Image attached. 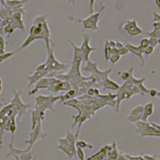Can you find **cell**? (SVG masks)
<instances>
[{
    "label": "cell",
    "instance_id": "cell-1",
    "mask_svg": "<svg viewBox=\"0 0 160 160\" xmlns=\"http://www.w3.org/2000/svg\"><path fill=\"white\" fill-rule=\"evenodd\" d=\"M37 39H42L45 41L47 51L51 48V44L53 46L55 45L51 39L50 29L48 26L47 16L46 15L38 16L33 19V23L29 29L28 36L18 49L17 51H21Z\"/></svg>",
    "mask_w": 160,
    "mask_h": 160
},
{
    "label": "cell",
    "instance_id": "cell-2",
    "mask_svg": "<svg viewBox=\"0 0 160 160\" xmlns=\"http://www.w3.org/2000/svg\"><path fill=\"white\" fill-rule=\"evenodd\" d=\"M76 140L75 134L68 131L65 138L58 139V148L64 152L69 158H74L76 156Z\"/></svg>",
    "mask_w": 160,
    "mask_h": 160
},
{
    "label": "cell",
    "instance_id": "cell-3",
    "mask_svg": "<svg viewBox=\"0 0 160 160\" xmlns=\"http://www.w3.org/2000/svg\"><path fill=\"white\" fill-rule=\"evenodd\" d=\"M61 97V96H55L52 95L39 94L35 98L36 104L34 106V109H36L42 112H46V111L48 109L54 111V103L57 101L60 100Z\"/></svg>",
    "mask_w": 160,
    "mask_h": 160
},
{
    "label": "cell",
    "instance_id": "cell-4",
    "mask_svg": "<svg viewBox=\"0 0 160 160\" xmlns=\"http://www.w3.org/2000/svg\"><path fill=\"white\" fill-rule=\"evenodd\" d=\"M18 114V110L12 104H9L4 106L0 110V148L2 146V138L4 132V126L8 119L12 117L16 116Z\"/></svg>",
    "mask_w": 160,
    "mask_h": 160
},
{
    "label": "cell",
    "instance_id": "cell-5",
    "mask_svg": "<svg viewBox=\"0 0 160 160\" xmlns=\"http://www.w3.org/2000/svg\"><path fill=\"white\" fill-rule=\"evenodd\" d=\"M47 52L48 56L44 63L49 72L48 76H50L54 74H56L57 72L64 70L67 68L66 64L59 62L56 58L52 48L47 51Z\"/></svg>",
    "mask_w": 160,
    "mask_h": 160
},
{
    "label": "cell",
    "instance_id": "cell-6",
    "mask_svg": "<svg viewBox=\"0 0 160 160\" xmlns=\"http://www.w3.org/2000/svg\"><path fill=\"white\" fill-rule=\"evenodd\" d=\"M42 121H39L36 126L34 129L32 130L30 134V138L25 141L26 143H28L29 145L26 149H17L16 151L19 152H27L29 150L31 149L34 144L39 139H45L47 136V134L42 132V126H41Z\"/></svg>",
    "mask_w": 160,
    "mask_h": 160
},
{
    "label": "cell",
    "instance_id": "cell-7",
    "mask_svg": "<svg viewBox=\"0 0 160 160\" xmlns=\"http://www.w3.org/2000/svg\"><path fill=\"white\" fill-rule=\"evenodd\" d=\"M12 93H13V98L11 100L10 102L13 104V106L16 108V109L18 110V116L21 119V118L26 114L27 109L31 106V104H26L22 102L21 94V91H18L16 89H12Z\"/></svg>",
    "mask_w": 160,
    "mask_h": 160
},
{
    "label": "cell",
    "instance_id": "cell-8",
    "mask_svg": "<svg viewBox=\"0 0 160 160\" xmlns=\"http://www.w3.org/2000/svg\"><path fill=\"white\" fill-rule=\"evenodd\" d=\"M48 78L49 84L47 89L48 91L54 93H57L60 91H68L71 89V86L68 81L61 80L52 76H50Z\"/></svg>",
    "mask_w": 160,
    "mask_h": 160
},
{
    "label": "cell",
    "instance_id": "cell-9",
    "mask_svg": "<svg viewBox=\"0 0 160 160\" xmlns=\"http://www.w3.org/2000/svg\"><path fill=\"white\" fill-rule=\"evenodd\" d=\"M48 74L49 72L44 62L38 65V66L36 69V71L32 74L26 76V78L28 81L29 89L33 84H36L41 79L44 77H47Z\"/></svg>",
    "mask_w": 160,
    "mask_h": 160
},
{
    "label": "cell",
    "instance_id": "cell-10",
    "mask_svg": "<svg viewBox=\"0 0 160 160\" xmlns=\"http://www.w3.org/2000/svg\"><path fill=\"white\" fill-rule=\"evenodd\" d=\"M136 125L142 136H158L160 137V130L145 122H137Z\"/></svg>",
    "mask_w": 160,
    "mask_h": 160
},
{
    "label": "cell",
    "instance_id": "cell-11",
    "mask_svg": "<svg viewBox=\"0 0 160 160\" xmlns=\"http://www.w3.org/2000/svg\"><path fill=\"white\" fill-rule=\"evenodd\" d=\"M49 84V78L48 77H44L42 79H41L39 81H38L34 87L29 91L28 95L29 96H32L34 94H36L39 89H48Z\"/></svg>",
    "mask_w": 160,
    "mask_h": 160
},
{
    "label": "cell",
    "instance_id": "cell-12",
    "mask_svg": "<svg viewBox=\"0 0 160 160\" xmlns=\"http://www.w3.org/2000/svg\"><path fill=\"white\" fill-rule=\"evenodd\" d=\"M110 144H106L98 152L88 158L86 160H107L108 151Z\"/></svg>",
    "mask_w": 160,
    "mask_h": 160
},
{
    "label": "cell",
    "instance_id": "cell-13",
    "mask_svg": "<svg viewBox=\"0 0 160 160\" xmlns=\"http://www.w3.org/2000/svg\"><path fill=\"white\" fill-rule=\"evenodd\" d=\"M125 29L132 36H135L142 32V31L138 28L135 21H129L125 26Z\"/></svg>",
    "mask_w": 160,
    "mask_h": 160
},
{
    "label": "cell",
    "instance_id": "cell-14",
    "mask_svg": "<svg viewBox=\"0 0 160 160\" xmlns=\"http://www.w3.org/2000/svg\"><path fill=\"white\" fill-rule=\"evenodd\" d=\"M119 152L116 147V143L113 142L110 144L109 148L108 151L107 160H117L119 156Z\"/></svg>",
    "mask_w": 160,
    "mask_h": 160
},
{
    "label": "cell",
    "instance_id": "cell-15",
    "mask_svg": "<svg viewBox=\"0 0 160 160\" xmlns=\"http://www.w3.org/2000/svg\"><path fill=\"white\" fill-rule=\"evenodd\" d=\"M153 112V105L151 104H146V106L144 109V111L142 113L141 120L143 122H146L148 117Z\"/></svg>",
    "mask_w": 160,
    "mask_h": 160
},
{
    "label": "cell",
    "instance_id": "cell-16",
    "mask_svg": "<svg viewBox=\"0 0 160 160\" xmlns=\"http://www.w3.org/2000/svg\"><path fill=\"white\" fill-rule=\"evenodd\" d=\"M76 146L78 147H79L81 149L83 148H89L91 149L93 148V146L91 144H89L87 142H86L84 141H77L76 142Z\"/></svg>",
    "mask_w": 160,
    "mask_h": 160
},
{
    "label": "cell",
    "instance_id": "cell-17",
    "mask_svg": "<svg viewBox=\"0 0 160 160\" xmlns=\"http://www.w3.org/2000/svg\"><path fill=\"white\" fill-rule=\"evenodd\" d=\"M15 51H11V52H4V54H0V63L3 62L4 60L11 58V56H13V54L15 53Z\"/></svg>",
    "mask_w": 160,
    "mask_h": 160
},
{
    "label": "cell",
    "instance_id": "cell-18",
    "mask_svg": "<svg viewBox=\"0 0 160 160\" xmlns=\"http://www.w3.org/2000/svg\"><path fill=\"white\" fill-rule=\"evenodd\" d=\"M6 41L3 36L0 35V54H4L5 52L6 48Z\"/></svg>",
    "mask_w": 160,
    "mask_h": 160
},
{
    "label": "cell",
    "instance_id": "cell-19",
    "mask_svg": "<svg viewBox=\"0 0 160 160\" xmlns=\"http://www.w3.org/2000/svg\"><path fill=\"white\" fill-rule=\"evenodd\" d=\"M76 155L80 160H85V155L82 149L76 146Z\"/></svg>",
    "mask_w": 160,
    "mask_h": 160
},
{
    "label": "cell",
    "instance_id": "cell-20",
    "mask_svg": "<svg viewBox=\"0 0 160 160\" xmlns=\"http://www.w3.org/2000/svg\"><path fill=\"white\" fill-rule=\"evenodd\" d=\"M2 81L1 78H0V94L1 93L2 90Z\"/></svg>",
    "mask_w": 160,
    "mask_h": 160
},
{
    "label": "cell",
    "instance_id": "cell-21",
    "mask_svg": "<svg viewBox=\"0 0 160 160\" xmlns=\"http://www.w3.org/2000/svg\"><path fill=\"white\" fill-rule=\"evenodd\" d=\"M0 106H2V104L0 102Z\"/></svg>",
    "mask_w": 160,
    "mask_h": 160
},
{
    "label": "cell",
    "instance_id": "cell-22",
    "mask_svg": "<svg viewBox=\"0 0 160 160\" xmlns=\"http://www.w3.org/2000/svg\"><path fill=\"white\" fill-rule=\"evenodd\" d=\"M156 160H158V159H156Z\"/></svg>",
    "mask_w": 160,
    "mask_h": 160
}]
</instances>
